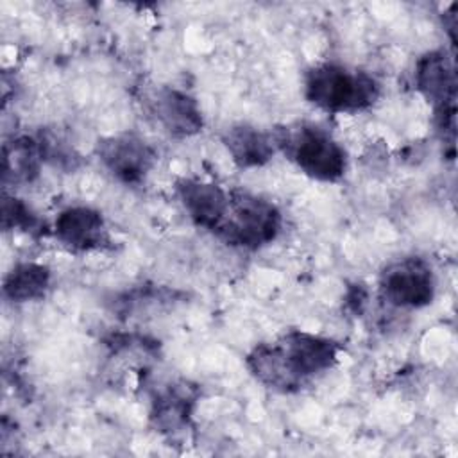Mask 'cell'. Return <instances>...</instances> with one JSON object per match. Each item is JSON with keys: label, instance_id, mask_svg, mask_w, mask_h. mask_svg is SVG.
Wrapping results in <instances>:
<instances>
[{"label": "cell", "instance_id": "1", "mask_svg": "<svg viewBox=\"0 0 458 458\" xmlns=\"http://www.w3.org/2000/svg\"><path fill=\"white\" fill-rule=\"evenodd\" d=\"M342 345L306 329H288L272 340L256 344L245 356L250 376L276 394H297L315 377L329 372Z\"/></svg>", "mask_w": 458, "mask_h": 458}, {"label": "cell", "instance_id": "2", "mask_svg": "<svg viewBox=\"0 0 458 458\" xmlns=\"http://www.w3.org/2000/svg\"><path fill=\"white\" fill-rule=\"evenodd\" d=\"M304 98L329 114H356L381 97L379 81L367 70L324 61L310 66L302 79Z\"/></svg>", "mask_w": 458, "mask_h": 458}, {"label": "cell", "instance_id": "3", "mask_svg": "<svg viewBox=\"0 0 458 458\" xmlns=\"http://www.w3.org/2000/svg\"><path fill=\"white\" fill-rule=\"evenodd\" d=\"M277 152L313 181L338 182L347 174L349 157L344 145L313 122H293L272 129Z\"/></svg>", "mask_w": 458, "mask_h": 458}, {"label": "cell", "instance_id": "4", "mask_svg": "<svg viewBox=\"0 0 458 458\" xmlns=\"http://www.w3.org/2000/svg\"><path fill=\"white\" fill-rule=\"evenodd\" d=\"M283 231V213L268 199L249 190H229L225 216L215 236L225 245L243 250H258L272 242Z\"/></svg>", "mask_w": 458, "mask_h": 458}, {"label": "cell", "instance_id": "5", "mask_svg": "<svg viewBox=\"0 0 458 458\" xmlns=\"http://www.w3.org/2000/svg\"><path fill=\"white\" fill-rule=\"evenodd\" d=\"M379 297L397 310H420L437 295V276L431 263L420 256L390 261L379 274Z\"/></svg>", "mask_w": 458, "mask_h": 458}, {"label": "cell", "instance_id": "6", "mask_svg": "<svg viewBox=\"0 0 458 458\" xmlns=\"http://www.w3.org/2000/svg\"><path fill=\"white\" fill-rule=\"evenodd\" d=\"M95 156L102 168L125 186H140L157 163V150L138 132L123 131L100 138Z\"/></svg>", "mask_w": 458, "mask_h": 458}, {"label": "cell", "instance_id": "7", "mask_svg": "<svg viewBox=\"0 0 458 458\" xmlns=\"http://www.w3.org/2000/svg\"><path fill=\"white\" fill-rule=\"evenodd\" d=\"M145 109L148 116L172 138H191L204 129L200 104L184 89L165 84L154 86L145 95Z\"/></svg>", "mask_w": 458, "mask_h": 458}, {"label": "cell", "instance_id": "8", "mask_svg": "<svg viewBox=\"0 0 458 458\" xmlns=\"http://www.w3.org/2000/svg\"><path fill=\"white\" fill-rule=\"evenodd\" d=\"M54 238L70 252H93L109 243V231L102 211L73 204L61 209L50 227Z\"/></svg>", "mask_w": 458, "mask_h": 458}, {"label": "cell", "instance_id": "9", "mask_svg": "<svg viewBox=\"0 0 458 458\" xmlns=\"http://www.w3.org/2000/svg\"><path fill=\"white\" fill-rule=\"evenodd\" d=\"M174 191L188 218L197 227L215 234L227 211L229 190L208 179L182 175L175 179Z\"/></svg>", "mask_w": 458, "mask_h": 458}, {"label": "cell", "instance_id": "10", "mask_svg": "<svg viewBox=\"0 0 458 458\" xmlns=\"http://www.w3.org/2000/svg\"><path fill=\"white\" fill-rule=\"evenodd\" d=\"M415 89L433 106V111L456 107V70L453 54L445 48L424 52L413 70Z\"/></svg>", "mask_w": 458, "mask_h": 458}, {"label": "cell", "instance_id": "11", "mask_svg": "<svg viewBox=\"0 0 458 458\" xmlns=\"http://www.w3.org/2000/svg\"><path fill=\"white\" fill-rule=\"evenodd\" d=\"M222 145L231 161L242 170L261 168L277 152L272 131H265L247 122L231 123L222 132Z\"/></svg>", "mask_w": 458, "mask_h": 458}, {"label": "cell", "instance_id": "12", "mask_svg": "<svg viewBox=\"0 0 458 458\" xmlns=\"http://www.w3.org/2000/svg\"><path fill=\"white\" fill-rule=\"evenodd\" d=\"M197 388L186 381H174L156 390L150 401V420L165 435H175L186 429L195 403Z\"/></svg>", "mask_w": 458, "mask_h": 458}, {"label": "cell", "instance_id": "13", "mask_svg": "<svg viewBox=\"0 0 458 458\" xmlns=\"http://www.w3.org/2000/svg\"><path fill=\"white\" fill-rule=\"evenodd\" d=\"M43 165L36 136L18 134L5 140L2 154V181L5 188L32 182Z\"/></svg>", "mask_w": 458, "mask_h": 458}, {"label": "cell", "instance_id": "14", "mask_svg": "<svg viewBox=\"0 0 458 458\" xmlns=\"http://www.w3.org/2000/svg\"><path fill=\"white\" fill-rule=\"evenodd\" d=\"M52 286V270L36 261L16 263L2 281V293L14 304L39 301Z\"/></svg>", "mask_w": 458, "mask_h": 458}, {"label": "cell", "instance_id": "15", "mask_svg": "<svg viewBox=\"0 0 458 458\" xmlns=\"http://www.w3.org/2000/svg\"><path fill=\"white\" fill-rule=\"evenodd\" d=\"M36 140L39 145L43 163L66 174H72L84 165L82 154L70 141V138L64 132H61L57 127L41 129L36 134Z\"/></svg>", "mask_w": 458, "mask_h": 458}, {"label": "cell", "instance_id": "16", "mask_svg": "<svg viewBox=\"0 0 458 458\" xmlns=\"http://www.w3.org/2000/svg\"><path fill=\"white\" fill-rule=\"evenodd\" d=\"M2 227L4 231H21L27 234H41L47 224L38 216V213L16 195L4 193L2 200Z\"/></svg>", "mask_w": 458, "mask_h": 458}]
</instances>
